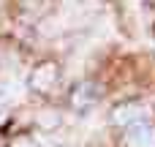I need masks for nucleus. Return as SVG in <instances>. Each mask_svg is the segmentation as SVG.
<instances>
[{"mask_svg": "<svg viewBox=\"0 0 155 147\" xmlns=\"http://www.w3.org/2000/svg\"><path fill=\"white\" fill-rule=\"evenodd\" d=\"M142 117H147V109L142 104H123V106L114 109V123L117 125H131Z\"/></svg>", "mask_w": 155, "mask_h": 147, "instance_id": "2", "label": "nucleus"}, {"mask_svg": "<svg viewBox=\"0 0 155 147\" xmlns=\"http://www.w3.org/2000/svg\"><path fill=\"white\" fill-rule=\"evenodd\" d=\"M125 142L128 147H155V125L150 123V117L125 125Z\"/></svg>", "mask_w": 155, "mask_h": 147, "instance_id": "1", "label": "nucleus"}, {"mask_svg": "<svg viewBox=\"0 0 155 147\" xmlns=\"http://www.w3.org/2000/svg\"><path fill=\"white\" fill-rule=\"evenodd\" d=\"M54 79H57V65H54V63H44V65H38L35 74H33V87H35V90H49V87L54 85Z\"/></svg>", "mask_w": 155, "mask_h": 147, "instance_id": "3", "label": "nucleus"}, {"mask_svg": "<svg viewBox=\"0 0 155 147\" xmlns=\"http://www.w3.org/2000/svg\"><path fill=\"white\" fill-rule=\"evenodd\" d=\"M90 93H95L93 85H79V87L74 90V106H76V109H87V106L95 101V95H90Z\"/></svg>", "mask_w": 155, "mask_h": 147, "instance_id": "4", "label": "nucleus"}]
</instances>
